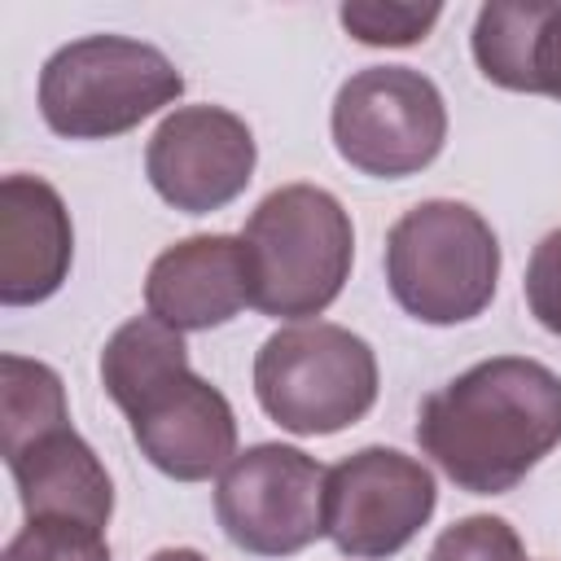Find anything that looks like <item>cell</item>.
Instances as JSON below:
<instances>
[{"instance_id": "1", "label": "cell", "mask_w": 561, "mask_h": 561, "mask_svg": "<svg viewBox=\"0 0 561 561\" xmlns=\"http://www.w3.org/2000/svg\"><path fill=\"white\" fill-rule=\"evenodd\" d=\"M421 451L469 495L513 491L561 443V373L526 355H495L416 412Z\"/></svg>"}, {"instance_id": "2", "label": "cell", "mask_w": 561, "mask_h": 561, "mask_svg": "<svg viewBox=\"0 0 561 561\" xmlns=\"http://www.w3.org/2000/svg\"><path fill=\"white\" fill-rule=\"evenodd\" d=\"M101 386L158 473L175 482H206L237 456L232 403L219 386L193 373L180 329L153 316L118 324L101 351Z\"/></svg>"}, {"instance_id": "3", "label": "cell", "mask_w": 561, "mask_h": 561, "mask_svg": "<svg viewBox=\"0 0 561 561\" xmlns=\"http://www.w3.org/2000/svg\"><path fill=\"white\" fill-rule=\"evenodd\" d=\"M250 307L272 320H316L329 311L355 263L346 206L320 184H280L245 219Z\"/></svg>"}, {"instance_id": "4", "label": "cell", "mask_w": 561, "mask_h": 561, "mask_svg": "<svg viewBox=\"0 0 561 561\" xmlns=\"http://www.w3.org/2000/svg\"><path fill=\"white\" fill-rule=\"evenodd\" d=\"M500 280L491 224L451 197L416 202L386 232V285L421 324H465L482 316Z\"/></svg>"}, {"instance_id": "5", "label": "cell", "mask_w": 561, "mask_h": 561, "mask_svg": "<svg viewBox=\"0 0 561 561\" xmlns=\"http://www.w3.org/2000/svg\"><path fill=\"white\" fill-rule=\"evenodd\" d=\"M184 75L175 61L127 35H83L39 70V114L66 140H110L175 105Z\"/></svg>"}, {"instance_id": "6", "label": "cell", "mask_w": 561, "mask_h": 561, "mask_svg": "<svg viewBox=\"0 0 561 561\" xmlns=\"http://www.w3.org/2000/svg\"><path fill=\"white\" fill-rule=\"evenodd\" d=\"M254 394L289 434H337L377 403V355L342 324H285L254 355Z\"/></svg>"}, {"instance_id": "7", "label": "cell", "mask_w": 561, "mask_h": 561, "mask_svg": "<svg viewBox=\"0 0 561 561\" xmlns=\"http://www.w3.org/2000/svg\"><path fill=\"white\" fill-rule=\"evenodd\" d=\"M329 127L346 167L403 180L443 153L447 105L430 75L412 66H368L337 88Z\"/></svg>"}, {"instance_id": "8", "label": "cell", "mask_w": 561, "mask_h": 561, "mask_svg": "<svg viewBox=\"0 0 561 561\" xmlns=\"http://www.w3.org/2000/svg\"><path fill=\"white\" fill-rule=\"evenodd\" d=\"M329 469L289 443H254L228 460L215 486L224 535L250 557H294L324 535Z\"/></svg>"}, {"instance_id": "9", "label": "cell", "mask_w": 561, "mask_h": 561, "mask_svg": "<svg viewBox=\"0 0 561 561\" xmlns=\"http://www.w3.org/2000/svg\"><path fill=\"white\" fill-rule=\"evenodd\" d=\"M434 473L394 447H359L324 478V535L351 561L403 552L434 517Z\"/></svg>"}, {"instance_id": "10", "label": "cell", "mask_w": 561, "mask_h": 561, "mask_svg": "<svg viewBox=\"0 0 561 561\" xmlns=\"http://www.w3.org/2000/svg\"><path fill=\"white\" fill-rule=\"evenodd\" d=\"M254 131L224 105H175L145 149L153 193L184 215H210L237 202L254 180Z\"/></svg>"}, {"instance_id": "11", "label": "cell", "mask_w": 561, "mask_h": 561, "mask_svg": "<svg viewBox=\"0 0 561 561\" xmlns=\"http://www.w3.org/2000/svg\"><path fill=\"white\" fill-rule=\"evenodd\" d=\"M145 307L180 333L228 324L241 307H250V263L241 237L197 232L167 245L149 263Z\"/></svg>"}, {"instance_id": "12", "label": "cell", "mask_w": 561, "mask_h": 561, "mask_svg": "<svg viewBox=\"0 0 561 561\" xmlns=\"http://www.w3.org/2000/svg\"><path fill=\"white\" fill-rule=\"evenodd\" d=\"M75 259V228L61 193L39 175L0 180V302L35 307L53 298Z\"/></svg>"}, {"instance_id": "13", "label": "cell", "mask_w": 561, "mask_h": 561, "mask_svg": "<svg viewBox=\"0 0 561 561\" xmlns=\"http://www.w3.org/2000/svg\"><path fill=\"white\" fill-rule=\"evenodd\" d=\"M26 522H79L92 530L110 526L114 513V482L101 465V456L75 434V425H61L53 434L31 438L26 447L4 456Z\"/></svg>"}, {"instance_id": "14", "label": "cell", "mask_w": 561, "mask_h": 561, "mask_svg": "<svg viewBox=\"0 0 561 561\" xmlns=\"http://www.w3.org/2000/svg\"><path fill=\"white\" fill-rule=\"evenodd\" d=\"M478 70L508 92L561 101V4L552 0H491L473 22Z\"/></svg>"}, {"instance_id": "15", "label": "cell", "mask_w": 561, "mask_h": 561, "mask_svg": "<svg viewBox=\"0 0 561 561\" xmlns=\"http://www.w3.org/2000/svg\"><path fill=\"white\" fill-rule=\"evenodd\" d=\"M70 425L57 368L26 355H0V451H18L39 434Z\"/></svg>"}, {"instance_id": "16", "label": "cell", "mask_w": 561, "mask_h": 561, "mask_svg": "<svg viewBox=\"0 0 561 561\" xmlns=\"http://www.w3.org/2000/svg\"><path fill=\"white\" fill-rule=\"evenodd\" d=\"M351 39L368 48H408L434 31L443 18V4H381V0H346L337 9Z\"/></svg>"}, {"instance_id": "17", "label": "cell", "mask_w": 561, "mask_h": 561, "mask_svg": "<svg viewBox=\"0 0 561 561\" xmlns=\"http://www.w3.org/2000/svg\"><path fill=\"white\" fill-rule=\"evenodd\" d=\"M0 561H110V543L101 530L79 522H26L9 543Z\"/></svg>"}, {"instance_id": "18", "label": "cell", "mask_w": 561, "mask_h": 561, "mask_svg": "<svg viewBox=\"0 0 561 561\" xmlns=\"http://www.w3.org/2000/svg\"><path fill=\"white\" fill-rule=\"evenodd\" d=\"M425 561H526V548L504 517L473 513V517L451 522L434 539Z\"/></svg>"}, {"instance_id": "19", "label": "cell", "mask_w": 561, "mask_h": 561, "mask_svg": "<svg viewBox=\"0 0 561 561\" xmlns=\"http://www.w3.org/2000/svg\"><path fill=\"white\" fill-rule=\"evenodd\" d=\"M526 307L530 316L561 337V228H552L535 250H530V263H526Z\"/></svg>"}, {"instance_id": "20", "label": "cell", "mask_w": 561, "mask_h": 561, "mask_svg": "<svg viewBox=\"0 0 561 561\" xmlns=\"http://www.w3.org/2000/svg\"><path fill=\"white\" fill-rule=\"evenodd\" d=\"M149 561H206L197 548H158Z\"/></svg>"}]
</instances>
